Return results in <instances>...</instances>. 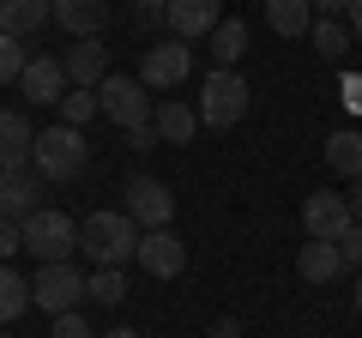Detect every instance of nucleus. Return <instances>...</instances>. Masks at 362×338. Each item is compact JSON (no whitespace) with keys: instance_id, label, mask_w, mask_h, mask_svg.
<instances>
[{"instance_id":"f257e3e1","label":"nucleus","mask_w":362,"mask_h":338,"mask_svg":"<svg viewBox=\"0 0 362 338\" xmlns=\"http://www.w3.org/2000/svg\"><path fill=\"white\" fill-rule=\"evenodd\" d=\"M139 223L127 218V211H90L85 223H78V254H90L97 266H127L133 254H139Z\"/></svg>"},{"instance_id":"f03ea898","label":"nucleus","mask_w":362,"mask_h":338,"mask_svg":"<svg viewBox=\"0 0 362 338\" xmlns=\"http://www.w3.org/2000/svg\"><path fill=\"white\" fill-rule=\"evenodd\" d=\"M247 78L242 73H230V66H211L206 73V85H199V97H194V109H199V127H235V121L247 115Z\"/></svg>"},{"instance_id":"7ed1b4c3","label":"nucleus","mask_w":362,"mask_h":338,"mask_svg":"<svg viewBox=\"0 0 362 338\" xmlns=\"http://www.w3.org/2000/svg\"><path fill=\"white\" fill-rule=\"evenodd\" d=\"M90 163V145L78 127H42L37 133V151H30V169H37L42 182H73V175H85Z\"/></svg>"},{"instance_id":"20e7f679","label":"nucleus","mask_w":362,"mask_h":338,"mask_svg":"<svg viewBox=\"0 0 362 338\" xmlns=\"http://www.w3.org/2000/svg\"><path fill=\"white\" fill-rule=\"evenodd\" d=\"M97 97H103V115L115 121L121 133H133V127H151V115H157L151 91H145V78H127V73H109L103 85H97Z\"/></svg>"},{"instance_id":"39448f33","label":"nucleus","mask_w":362,"mask_h":338,"mask_svg":"<svg viewBox=\"0 0 362 338\" xmlns=\"http://www.w3.org/2000/svg\"><path fill=\"white\" fill-rule=\"evenodd\" d=\"M73 247H78V223L66 218V211L42 206V211H30V218H25V254H37L42 266H61Z\"/></svg>"},{"instance_id":"423d86ee","label":"nucleus","mask_w":362,"mask_h":338,"mask_svg":"<svg viewBox=\"0 0 362 338\" xmlns=\"http://www.w3.org/2000/svg\"><path fill=\"white\" fill-rule=\"evenodd\" d=\"M121 194H127V206H121V211H127L139 230H169V223H175V194H169L157 175H133Z\"/></svg>"},{"instance_id":"0eeeda50","label":"nucleus","mask_w":362,"mask_h":338,"mask_svg":"<svg viewBox=\"0 0 362 338\" xmlns=\"http://www.w3.org/2000/svg\"><path fill=\"white\" fill-rule=\"evenodd\" d=\"M187 73H194V49H187L181 37H163V42H151V49L139 54L145 91H169V85H181Z\"/></svg>"},{"instance_id":"6e6552de","label":"nucleus","mask_w":362,"mask_h":338,"mask_svg":"<svg viewBox=\"0 0 362 338\" xmlns=\"http://www.w3.org/2000/svg\"><path fill=\"white\" fill-rule=\"evenodd\" d=\"M78 296H85V278H78L66 260H61V266H42V272L30 278V302H37L49 320H54V314H73Z\"/></svg>"},{"instance_id":"1a4fd4ad","label":"nucleus","mask_w":362,"mask_h":338,"mask_svg":"<svg viewBox=\"0 0 362 338\" xmlns=\"http://www.w3.org/2000/svg\"><path fill=\"white\" fill-rule=\"evenodd\" d=\"M350 199L344 194H308L302 199V230L314 235V242H344V230H350Z\"/></svg>"},{"instance_id":"9d476101","label":"nucleus","mask_w":362,"mask_h":338,"mask_svg":"<svg viewBox=\"0 0 362 338\" xmlns=\"http://www.w3.org/2000/svg\"><path fill=\"white\" fill-rule=\"evenodd\" d=\"M133 260H139L151 278H181V272H187V242H181L175 230H145Z\"/></svg>"},{"instance_id":"9b49d317","label":"nucleus","mask_w":362,"mask_h":338,"mask_svg":"<svg viewBox=\"0 0 362 338\" xmlns=\"http://www.w3.org/2000/svg\"><path fill=\"white\" fill-rule=\"evenodd\" d=\"M163 25H169V37H181V42L211 37V30L223 25V0H169Z\"/></svg>"},{"instance_id":"f8f14e48","label":"nucleus","mask_w":362,"mask_h":338,"mask_svg":"<svg viewBox=\"0 0 362 338\" xmlns=\"http://www.w3.org/2000/svg\"><path fill=\"white\" fill-rule=\"evenodd\" d=\"M18 91H25V103H61V97L73 91V78H66L61 54H30L25 78H18Z\"/></svg>"},{"instance_id":"ddd939ff","label":"nucleus","mask_w":362,"mask_h":338,"mask_svg":"<svg viewBox=\"0 0 362 338\" xmlns=\"http://www.w3.org/2000/svg\"><path fill=\"white\" fill-rule=\"evenodd\" d=\"M30 211H42V175L37 169H0V218L25 223Z\"/></svg>"},{"instance_id":"4468645a","label":"nucleus","mask_w":362,"mask_h":338,"mask_svg":"<svg viewBox=\"0 0 362 338\" xmlns=\"http://www.w3.org/2000/svg\"><path fill=\"white\" fill-rule=\"evenodd\" d=\"M37 151V127L25 109H0V169H30Z\"/></svg>"},{"instance_id":"2eb2a0df","label":"nucleus","mask_w":362,"mask_h":338,"mask_svg":"<svg viewBox=\"0 0 362 338\" xmlns=\"http://www.w3.org/2000/svg\"><path fill=\"white\" fill-rule=\"evenodd\" d=\"M61 66H66V78H73V85H85V91H97V85L109 78V49H103L97 37H78L73 49L61 54Z\"/></svg>"},{"instance_id":"dca6fc26","label":"nucleus","mask_w":362,"mask_h":338,"mask_svg":"<svg viewBox=\"0 0 362 338\" xmlns=\"http://www.w3.org/2000/svg\"><path fill=\"white\" fill-rule=\"evenodd\" d=\"M54 18V0H0V30H6V37H37L42 25H49Z\"/></svg>"},{"instance_id":"f3484780","label":"nucleus","mask_w":362,"mask_h":338,"mask_svg":"<svg viewBox=\"0 0 362 338\" xmlns=\"http://www.w3.org/2000/svg\"><path fill=\"white\" fill-rule=\"evenodd\" d=\"M296 272L308 278V284H332L338 272H344V254H338V242H302V254H296Z\"/></svg>"},{"instance_id":"a211bd4d","label":"nucleus","mask_w":362,"mask_h":338,"mask_svg":"<svg viewBox=\"0 0 362 338\" xmlns=\"http://www.w3.org/2000/svg\"><path fill=\"white\" fill-rule=\"evenodd\" d=\"M151 127H157V139H163V145H187V139L199 133V109H194V103H175V97H169V103H157Z\"/></svg>"},{"instance_id":"6ab92c4d","label":"nucleus","mask_w":362,"mask_h":338,"mask_svg":"<svg viewBox=\"0 0 362 338\" xmlns=\"http://www.w3.org/2000/svg\"><path fill=\"white\" fill-rule=\"evenodd\" d=\"M54 18L66 37H97L109 18V0H54Z\"/></svg>"},{"instance_id":"aec40b11","label":"nucleus","mask_w":362,"mask_h":338,"mask_svg":"<svg viewBox=\"0 0 362 338\" xmlns=\"http://www.w3.org/2000/svg\"><path fill=\"white\" fill-rule=\"evenodd\" d=\"M314 0H266V25L278 30V37H308L314 30Z\"/></svg>"},{"instance_id":"412c9836","label":"nucleus","mask_w":362,"mask_h":338,"mask_svg":"<svg viewBox=\"0 0 362 338\" xmlns=\"http://www.w3.org/2000/svg\"><path fill=\"white\" fill-rule=\"evenodd\" d=\"M326 163H332L344 182H362V133L356 127H338L332 139H326Z\"/></svg>"},{"instance_id":"4be33fe9","label":"nucleus","mask_w":362,"mask_h":338,"mask_svg":"<svg viewBox=\"0 0 362 338\" xmlns=\"http://www.w3.org/2000/svg\"><path fill=\"white\" fill-rule=\"evenodd\" d=\"M206 49H211V61H218V66H230V73H235V61L247 54V25H242V18H223V25L206 37Z\"/></svg>"},{"instance_id":"5701e85b","label":"nucleus","mask_w":362,"mask_h":338,"mask_svg":"<svg viewBox=\"0 0 362 338\" xmlns=\"http://www.w3.org/2000/svg\"><path fill=\"white\" fill-rule=\"evenodd\" d=\"M25 308H37V302H30V278H18L13 266H0V326L18 320Z\"/></svg>"},{"instance_id":"b1692460","label":"nucleus","mask_w":362,"mask_h":338,"mask_svg":"<svg viewBox=\"0 0 362 338\" xmlns=\"http://www.w3.org/2000/svg\"><path fill=\"white\" fill-rule=\"evenodd\" d=\"M85 296L103 302V308H121V302H127V278H121V266H97V272L85 278Z\"/></svg>"},{"instance_id":"393cba45","label":"nucleus","mask_w":362,"mask_h":338,"mask_svg":"<svg viewBox=\"0 0 362 338\" xmlns=\"http://www.w3.org/2000/svg\"><path fill=\"white\" fill-rule=\"evenodd\" d=\"M97 115H103V97L85 91V85H73V91L61 97V127H78V133H85V121H97Z\"/></svg>"},{"instance_id":"a878e982","label":"nucleus","mask_w":362,"mask_h":338,"mask_svg":"<svg viewBox=\"0 0 362 338\" xmlns=\"http://www.w3.org/2000/svg\"><path fill=\"white\" fill-rule=\"evenodd\" d=\"M308 42H314V54H320V61H338V54L350 49V30L338 25V18H314V30H308Z\"/></svg>"},{"instance_id":"bb28decb","label":"nucleus","mask_w":362,"mask_h":338,"mask_svg":"<svg viewBox=\"0 0 362 338\" xmlns=\"http://www.w3.org/2000/svg\"><path fill=\"white\" fill-rule=\"evenodd\" d=\"M25 66H30V54L18 49V37H6V30H0V85H18V78H25Z\"/></svg>"},{"instance_id":"cd10ccee","label":"nucleus","mask_w":362,"mask_h":338,"mask_svg":"<svg viewBox=\"0 0 362 338\" xmlns=\"http://www.w3.org/2000/svg\"><path fill=\"white\" fill-rule=\"evenodd\" d=\"M25 247V223H13V218H0V266H13V254Z\"/></svg>"},{"instance_id":"c85d7f7f","label":"nucleus","mask_w":362,"mask_h":338,"mask_svg":"<svg viewBox=\"0 0 362 338\" xmlns=\"http://www.w3.org/2000/svg\"><path fill=\"white\" fill-rule=\"evenodd\" d=\"M338 254H344V266H350V272H362V223H350V230H344Z\"/></svg>"},{"instance_id":"c756f323","label":"nucleus","mask_w":362,"mask_h":338,"mask_svg":"<svg viewBox=\"0 0 362 338\" xmlns=\"http://www.w3.org/2000/svg\"><path fill=\"white\" fill-rule=\"evenodd\" d=\"M49 338H97V332L85 326V314H54V332Z\"/></svg>"},{"instance_id":"7c9ffc66","label":"nucleus","mask_w":362,"mask_h":338,"mask_svg":"<svg viewBox=\"0 0 362 338\" xmlns=\"http://www.w3.org/2000/svg\"><path fill=\"white\" fill-rule=\"evenodd\" d=\"M163 13H169V0H133V18H139V25H157Z\"/></svg>"},{"instance_id":"2f4dec72","label":"nucleus","mask_w":362,"mask_h":338,"mask_svg":"<svg viewBox=\"0 0 362 338\" xmlns=\"http://www.w3.org/2000/svg\"><path fill=\"white\" fill-rule=\"evenodd\" d=\"M211 338H242V320H235V314H218V320H211Z\"/></svg>"},{"instance_id":"473e14b6","label":"nucleus","mask_w":362,"mask_h":338,"mask_svg":"<svg viewBox=\"0 0 362 338\" xmlns=\"http://www.w3.org/2000/svg\"><path fill=\"white\" fill-rule=\"evenodd\" d=\"M151 145H157V127H133L127 133V151H151Z\"/></svg>"},{"instance_id":"72a5a7b5","label":"nucleus","mask_w":362,"mask_h":338,"mask_svg":"<svg viewBox=\"0 0 362 338\" xmlns=\"http://www.w3.org/2000/svg\"><path fill=\"white\" fill-rule=\"evenodd\" d=\"M350 6H356V0H314V13H320V18H338V13H350Z\"/></svg>"},{"instance_id":"f704fd0d","label":"nucleus","mask_w":362,"mask_h":338,"mask_svg":"<svg viewBox=\"0 0 362 338\" xmlns=\"http://www.w3.org/2000/svg\"><path fill=\"white\" fill-rule=\"evenodd\" d=\"M344 103H350V109H362V78H344Z\"/></svg>"},{"instance_id":"c9c22d12","label":"nucleus","mask_w":362,"mask_h":338,"mask_svg":"<svg viewBox=\"0 0 362 338\" xmlns=\"http://www.w3.org/2000/svg\"><path fill=\"white\" fill-rule=\"evenodd\" d=\"M344 199H350V218L362 223V182H350V194H344Z\"/></svg>"},{"instance_id":"e433bc0d","label":"nucleus","mask_w":362,"mask_h":338,"mask_svg":"<svg viewBox=\"0 0 362 338\" xmlns=\"http://www.w3.org/2000/svg\"><path fill=\"white\" fill-rule=\"evenodd\" d=\"M350 37L362 42V0H356V6H350Z\"/></svg>"},{"instance_id":"4c0bfd02","label":"nucleus","mask_w":362,"mask_h":338,"mask_svg":"<svg viewBox=\"0 0 362 338\" xmlns=\"http://www.w3.org/2000/svg\"><path fill=\"white\" fill-rule=\"evenodd\" d=\"M97 338H139L133 326H109V332H97Z\"/></svg>"},{"instance_id":"58836bf2","label":"nucleus","mask_w":362,"mask_h":338,"mask_svg":"<svg viewBox=\"0 0 362 338\" xmlns=\"http://www.w3.org/2000/svg\"><path fill=\"white\" fill-rule=\"evenodd\" d=\"M356 314H362V272H356Z\"/></svg>"}]
</instances>
